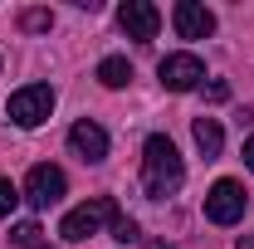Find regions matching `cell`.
Wrapping results in <instances>:
<instances>
[{
  "mask_svg": "<svg viewBox=\"0 0 254 249\" xmlns=\"http://www.w3.org/2000/svg\"><path fill=\"white\" fill-rule=\"evenodd\" d=\"M245 166H250V171H254V137H250V142H245Z\"/></svg>",
  "mask_w": 254,
  "mask_h": 249,
  "instance_id": "obj_17",
  "label": "cell"
},
{
  "mask_svg": "<svg viewBox=\"0 0 254 249\" xmlns=\"http://www.w3.org/2000/svg\"><path fill=\"white\" fill-rule=\"evenodd\" d=\"M68 147L83 156V161H103V156H108V132H103L98 123H88V118H83V123L68 127Z\"/></svg>",
  "mask_w": 254,
  "mask_h": 249,
  "instance_id": "obj_9",
  "label": "cell"
},
{
  "mask_svg": "<svg viewBox=\"0 0 254 249\" xmlns=\"http://www.w3.org/2000/svg\"><path fill=\"white\" fill-rule=\"evenodd\" d=\"M10 245H15V249H49V245H44V230H39L34 220H25V225H15Z\"/></svg>",
  "mask_w": 254,
  "mask_h": 249,
  "instance_id": "obj_12",
  "label": "cell"
},
{
  "mask_svg": "<svg viewBox=\"0 0 254 249\" xmlns=\"http://www.w3.org/2000/svg\"><path fill=\"white\" fill-rule=\"evenodd\" d=\"M186 181V166H181V152H176V142L171 137H147V147H142V186L152 200L161 195H176Z\"/></svg>",
  "mask_w": 254,
  "mask_h": 249,
  "instance_id": "obj_1",
  "label": "cell"
},
{
  "mask_svg": "<svg viewBox=\"0 0 254 249\" xmlns=\"http://www.w3.org/2000/svg\"><path fill=\"white\" fill-rule=\"evenodd\" d=\"M205 98H210V103H225V98H230V83H225V78L205 83Z\"/></svg>",
  "mask_w": 254,
  "mask_h": 249,
  "instance_id": "obj_16",
  "label": "cell"
},
{
  "mask_svg": "<svg viewBox=\"0 0 254 249\" xmlns=\"http://www.w3.org/2000/svg\"><path fill=\"white\" fill-rule=\"evenodd\" d=\"M113 240H123V245H132V240H137V220L118 210V215H113Z\"/></svg>",
  "mask_w": 254,
  "mask_h": 249,
  "instance_id": "obj_13",
  "label": "cell"
},
{
  "mask_svg": "<svg viewBox=\"0 0 254 249\" xmlns=\"http://www.w3.org/2000/svg\"><path fill=\"white\" fill-rule=\"evenodd\" d=\"M20 25H25L30 34H39V30H49V25H54V15H49V10H25V20H20Z\"/></svg>",
  "mask_w": 254,
  "mask_h": 249,
  "instance_id": "obj_15",
  "label": "cell"
},
{
  "mask_svg": "<svg viewBox=\"0 0 254 249\" xmlns=\"http://www.w3.org/2000/svg\"><path fill=\"white\" fill-rule=\"evenodd\" d=\"M118 20H123V30L132 39H157V30H161V10L152 0H127L118 10Z\"/></svg>",
  "mask_w": 254,
  "mask_h": 249,
  "instance_id": "obj_7",
  "label": "cell"
},
{
  "mask_svg": "<svg viewBox=\"0 0 254 249\" xmlns=\"http://www.w3.org/2000/svg\"><path fill=\"white\" fill-rule=\"evenodd\" d=\"M171 20H176V34H181V39H205V34H215V15H210L200 0H176Z\"/></svg>",
  "mask_w": 254,
  "mask_h": 249,
  "instance_id": "obj_8",
  "label": "cell"
},
{
  "mask_svg": "<svg viewBox=\"0 0 254 249\" xmlns=\"http://www.w3.org/2000/svg\"><path fill=\"white\" fill-rule=\"evenodd\" d=\"M190 132H195V147L205 152V161H210V156H220L225 132H220V123H215V118H195V127H190Z\"/></svg>",
  "mask_w": 254,
  "mask_h": 249,
  "instance_id": "obj_10",
  "label": "cell"
},
{
  "mask_svg": "<svg viewBox=\"0 0 254 249\" xmlns=\"http://www.w3.org/2000/svg\"><path fill=\"white\" fill-rule=\"evenodd\" d=\"M10 123H20V127H39L49 113H54V88L49 83H25L20 93H10Z\"/></svg>",
  "mask_w": 254,
  "mask_h": 249,
  "instance_id": "obj_3",
  "label": "cell"
},
{
  "mask_svg": "<svg viewBox=\"0 0 254 249\" xmlns=\"http://www.w3.org/2000/svg\"><path fill=\"white\" fill-rule=\"evenodd\" d=\"M245 186L240 181H215V186L205 190V220H215V225H235V220L245 215Z\"/></svg>",
  "mask_w": 254,
  "mask_h": 249,
  "instance_id": "obj_4",
  "label": "cell"
},
{
  "mask_svg": "<svg viewBox=\"0 0 254 249\" xmlns=\"http://www.w3.org/2000/svg\"><path fill=\"white\" fill-rule=\"evenodd\" d=\"M98 78H103L108 88H123L127 78H132V63H127V59H118V54H113V59H103V63H98Z\"/></svg>",
  "mask_w": 254,
  "mask_h": 249,
  "instance_id": "obj_11",
  "label": "cell"
},
{
  "mask_svg": "<svg viewBox=\"0 0 254 249\" xmlns=\"http://www.w3.org/2000/svg\"><path fill=\"white\" fill-rule=\"evenodd\" d=\"M15 205H20V190H15V181H10V176H0V220L10 215Z\"/></svg>",
  "mask_w": 254,
  "mask_h": 249,
  "instance_id": "obj_14",
  "label": "cell"
},
{
  "mask_svg": "<svg viewBox=\"0 0 254 249\" xmlns=\"http://www.w3.org/2000/svg\"><path fill=\"white\" fill-rule=\"evenodd\" d=\"M113 215H118V200H113V195H93V200H83V205H73V210L64 215L59 235L68 240V245H78V240H93L103 225H113Z\"/></svg>",
  "mask_w": 254,
  "mask_h": 249,
  "instance_id": "obj_2",
  "label": "cell"
},
{
  "mask_svg": "<svg viewBox=\"0 0 254 249\" xmlns=\"http://www.w3.org/2000/svg\"><path fill=\"white\" fill-rule=\"evenodd\" d=\"M147 249H171V245H161V240H152V245H147Z\"/></svg>",
  "mask_w": 254,
  "mask_h": 249,
  "instance_id": "obj_18",
  "label": "cell"
},
{
  "mask_svg": "<svg viewBox=\"0 0 254 249\" xmlns=\"http://www.w3.org/2000/svg\"><path fill=\"white\" fill-rule=\"evenodd\" d=\"M240 249H254V240H240Z\"/></svg>",
  "mask_w": 254,
  "mask_h": 249,
  "instance_id": "obj_19",
  "label": "cell"
},
{
  "mask_svg": "<svg viewBox=\"0 0 254 249\" xmlns=\"http://www.w3.org/2000/svg\"><path fill=\"white\" fill-rule=\"evenodd\" d=\"M161 83L171 88V93H190V88H200V78H205V63L195 59V54H166L157 63Z\"/></svg>",
  "mask_w": 254,
  "mask_h": 249,
  "instance_id": "obj_6",
  "label": "cell"
},
{
  "mask_svg": "<svg viewBox=\"0 0 254 249\" xmlns=\"http://www.w3.org/2000/svg\"><path fill=\"white\" fill-rule=\"evenodd\" d=\"M64 190H68V181H64L59 166H49V161L30 166V181H25V195H30V205L49 210V205H59V200H64Z\"/></svg>",
  "mask_w": 254,
  "mask_h": 249,
  "instance_id": "obj_5",
  "label": "cell"
}]
</instances>
